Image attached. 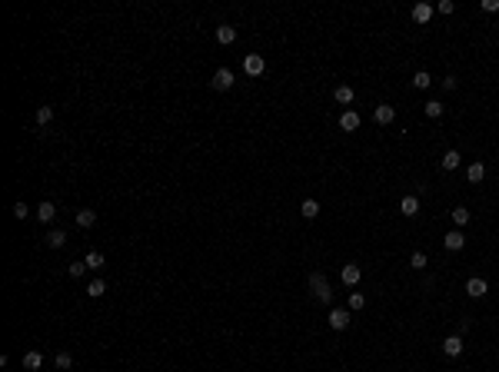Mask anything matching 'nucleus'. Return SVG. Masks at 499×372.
I'll use <instances>...</instances> for the list:
<instances>
[{
  "label": "nucleus",
  "instance_id": "nucleus-1",
  "mask_svg": "<svg viewBox=\"0 0 499 372\" xmlns=\"http://www.w3.org/2000/svg\"><path fill=\"white\" fill-rule=\"evenodd\" d=\"M310 289H313V296L320 299V303H333V289H329V283H326L323 272H313L310 276Z\"/></svg>",
  "mask_w": 499,
  "mask_h": 372
},
{
  "label": "nucleus",
  "instance_id": "nucleus-2",
  "mask_svg": "<svg viewBox=\"0 0 499 372\" xmlns=\"http://www.w3.org/2000/svg\"><path fill=\"white\" fill-rule=\"evenodd\" d=\"M243 70H247V76H263L266 60L260 57V53H247V57H243Z\"/></svg>",
  "mask_w": 499,
  "mask_h": 372
},
{
  "label": "nucleus",
  "instance_id": "nucleus-3",
  "mask_svg": "<svg viewBox=\"0 0 499 372\" xmlns=\"http://www.w3.org/2000/svg\"><path fill=\"white\" fill-rule=\"evenodd\" d=\"M466 292H469L473 299H483V296L489 292V283H486L483 276H469V279H466Z\"/></svg>",
  "mask_w": 499,
  "mask_h": 372
},
{
  "label": "nucleus",
  "instance_id": "nucleus-4",
  "mask_svg": "<svg viewBox=\"0 0 499 372\" xmlns=\"http://www.w3.org/2000/svg\"><path fill=\"white\" fill-rule=\"evenodd\" d=\"M442 246H446L449 252H459L463 246H466V236H463V229H449L446 240H442Z\"/></svg>",
  "mask_w": 499,
  "mask_h": 372
},
{
  "label": "nucleus",
  "instance_id": "nucleus-5",
  "mask_svg": "<svg viewBox=\"0 0 499 372\" xmlns=\"http://www.w3.org/2000/svg\"><path fill=\"white\" fill-rule=\"evenodd\" d=\"M373 120H376L379 126H390L393 120H396V110H393L390 103H379V107L373 110Z\"/></svg>",
  "mask_w": 499,
  "mask_h": 372
},
{
  "label": "nucleus",
  "instance_id": "nucleus-6",
  "mask_svg": "<svg viewBox=\"0 0 499 372\" xmlns=\"http://www.w3.org/2000/svg\"><path fill=\"white\" fill-rule=\"evenodd\" d=\"M442 353L449 356V359H456V356L463 353V336L456 332V336H446V339H442Z\"/></svg>",
  "mask_w": 499,
  "mask_h": 372
},
{
  "label": "nucleus",
  "instance_id": "nucleus-7",
  "mask_svg": "<svg viewBox=\"0 0 499 372\" xmlns=\"http://www.w3.org/2000/svg\"><path fill=\"white\" fill-rule=\"evenodd\" d=\"M213 87L216 90H230V87H233V70H230V67H220L213 73Z\"/></svg>",
  "mask_w": 499,
  "mask_h": 372
},
{
  "label": "nucleus",
  "instance_id": "nucleus-8",
  "mask_svg": "<svg viewBox=\"0 0 499 372\" xmlns=\"http://www.w3.org/2000/svg\"><path fill=\"white\" fill-rule=\"evenodd\" d=\"M329 326H333L336 332H343V329L349 326V309H329Z\"/></svg>",
  "mask_w": 499,
  "mask_h": 372
},
{
  "label": "nucleus",
  "instance_id": "nucleus-9",
  "mask_svg": "<svg viewBox=\"0 0 499 372\" xmlns=\"http://www.w3.org/2000/svg\"><path fill=\"white\" fill-rule=\"evenodd\" d=\"M360 276H363V269L356 263H349V266H343V269H340V279L346 286H356V283H360Z\"/></svg>",
  "mask_w": 499,
  "mask_h": 372
},
{
  "label": "nucleus",
  "instance_id": "nucleus-10",
  "mask_svg": "<svg viewBox=\"0 0 499 372\" xmlns=\"http://www.w3.org/2000/svg\"><path fill=\"white\" fill-rule=\"evenodd\" d=\"M37 220L44 223V226H47V223H53V220H57V206H53L50 200H44V203L37 206Z\"/></svg>",
  "mask_w": 499,
  "mask_h": 372
},
{
  "label": "nucleus",
  "instance_id": "nucleus-11",
  "mask_svg": "<svg viewBox=\"0 0 499 372\" xmlns=\"http://www.w3.org/2000/svg\"><path fill=\"white\" fill-rule=\"evenodd\" d=\"M356 126H360V113H356V110H343V113H340V130L353 133Z\"/></svg>",
  "mask_w": 499,
  "mask_h": 372
},
{
  "label": "nucleus",
  "instance_id": "nucleus-12",
  "mask_svg": "<svg viewBox=\"0 0 499 372\" xmlns=\"http://www.w3.org/2000/svg\"><path fill=\"white\" fill-rule=\"evenodd\" d=\"M353 96H356V93H353V87H349V83H340V87L333 90V100L343 103V107H349V103H353Z\"/></svg>",
  "mask_w": 499,
  "mask_h": 372
},
{
  "label": "nucleus",
  "instance_id": "nucleus-13",
  "mask_svg": "<svg viewBox=\"0 0 499 372\" xmlns=\"http://www.w3.org/2000/svg\"><path fill=\"white\" fill-rule=\"evenodd\" d=\"M466 180H469V183H483V180H486V166H483L479 160H476V163H469L466 166Z\"/></svg>",
  "mask_w": 499,
  "mask_h": 372
},
{
  "label": "nucleus",
  "instance_id": "nucleus-14",
  "mask_svg": "<svg viewBox=\"0 0 499 372\" xmlns=\"http://www.w3.org/2000/svg\"><path fill=\"white\" fill-rule=\"evenodd\" d=\"M216 40H220L223 47H230V44L236 40V27H230V24H220V27H216Z\"/></svg>",
  "mask_w": 499,
  "mask_h": 372
},
{
  "label": "nucleus",
  "instance_id": "nucleus-15",
  "mask_svg": "<svg viewBox=\"0 0 499 372\" xmlns=\"http://www.w3.org/2000/svg\"><path fill=\"white\" fill-rule=\"evenodd\" d=\"M433 10H436V7H430V4H416V7H413V20H416V24H430Z\"/></svg>",
  "mask_w": 499,
  "mask_h": 372
},
{
  "label": "nucleus",
  "instance_id": "nucleus-16",
  "mask_svg": "<svg viewBox=\"0 0 499 372\" xmlns=\"http://www.w3.org/2000/svg\"><path fill=\"white\" fill-rule=\"evenodd\" d=\"M73 220H77V226H80V229H90L97 223V213H94V209H77Z\"/></svg>",
  "mask_w": 499,
  "mask_h": 372
},
{
  "label": "nucleus",
  "instance_id": "nucleus-17",
  "mask_svg": "<svg viewBox=\"0 0 499 372\" xmlns=\"http://www.w3.org/2000/svg\"><path fill=\"white\" fill-rule=\"evenodd\" d=\"M399 213H403V216H416V213H419V200H416V196H403V203H399Z\"/></svg>",
  "mask_w": 499,
  "mask_h": 372
},
{
  "label": "nucleus",
  "instance_id": "nucleus-18",
  "mask_svg": "<svg viewBox=\"0 0 499 372\" xmlns=\"http://www.w3.org/2000/svg\"><path fill=\"white\" fill-rule=\"evenodd\" d=\"M83 263H87V269H103V263H107V259H103V252L90 249L87 256H83Z\"/></svg>",
  "mask_w": 499,
  "mask_h": 372
},
{
  "label": "nucleus",
  "instance_id": "nucleus-19",
  "mask_svg": "<svg viewBox=\"0 0 499 372\" xmlns=\"http://www.w3.org/2000/svg\"><path fill=\"white\" fill-rule=\"evenodd\" d=\"M459 163H463V156H459V153H456V150H446V156H442V170H446V173H453Z\"/></svg>",
  "mask_w": 499,
  "mask_h": 372
},
{
  "label": "nucleus",
  "instance_id": "nucleus-20",
  "mask_svg": "<svg viewBox=\"0 0 499 372\" xmlns=\"http://www.w3.org/2000/svg\"><path fill=\"white\" fill-rule=\"evenodd\" d=\"M40 366H44V356H40L37 349H30V353L24 356V369H30V372H33V369H40Z\"/></svg>",
  "mask_w": 499,
  "mask_h": 372
},
{
  "label": "nucleus",
  "instance_id": "nucleus-21",
  "mask_svg": "<svg viewBox=\"0 0 499 372\" xmlns=\"http://www.w3.org/2000/svg\"><path fill=\"white\" fill-rule=\"evenodd\" d=\"M63 243H67V233H63V229H50V233H47V246L50 249H60Z\"/></svg>",
  "mask_w": 499,
  "mask_h": 372
},
{
  "label": "nucleus",
  "instance_id": "nucleus-22",
  "mask_svg": "<svg viewBox=\"0 0 499 372\" xmlns=\"http://www.w3.org/2000/svg\"><path fill=\"white\" fill-rule=\"evenodd\" d=\"M430 83H433V76L426 73V70H416V73H413V87L416 90H430Z\"/></svg>",
  "mask_w": 499,
  "mask_h": 372
},
{
  "label": "nucleus",
  "instance_id": "nucleus-23",
  "mask_svg": "<svg viewBox=\"0 0 499 372\" xmlns=\"http://www.w3.org/2000/svg\"><path fill=\"white\" fill-rule=\"evenodd\" d=\"M300 213H303L306 220H316V216H320V203H316V200H303V206H300Z\"/></svg>",
  "mask_w": 499,
  "mask_h": 372
},
{
  "label": "nucleus",
  "instance_id": "nucleus-24",
  "mask_svg": "<svg viewBox=\"0 0 499 372\" xmlns=\"http://www.w3.org/2000/svg\"><path fill=\"white\" fill-rule=\"evenodd\" d=\"M103 292H107V283H103V279H94V283L87 286V296H94V299H100Z\"/></svg>",
  "mask_w": 499,
  "mask_h": 372
},
{
  "label": "nucleus",
  "instance_id": "nucleus-25",
  "mask_svg": "<svg viewBox=\"0 0 499 372\" xmlns=\"http://www.w3.org/2000/svg\"><path fill=\"white\" fill-rule=\"evenodd\" d=\"M453 223H456V226H466V223H469V209L466 206H456L453 209Z\"/></svg>",
  "mask_w": 499,
  "mask_h": 372
},
{
  "label": "nucleus",
  "instance_id": "nucleus-26",
  "mask_svg": "<svg viewBox=\"0 0 499 372\" xmlns=\"http://www.w3.org/2000/svg\"><path fill=\"white\" fill-rule=\"evenodd\" d=\"M50 120H53V107H40V110H37V123L47 126Z\"/></svg>",
  "mask_w": 499,
  "mask_h": 372
},
{
  "label": "nucleus",
  "instance_id": "nucleus-27",
  "mask_svg": "<svg viewBox=\"0 0 499 372\" xmlns=\"http://www.w3.org/2000/svg\"><path fill=\"white\" fill-rule=\"evenodd\" d=\"M410 266H413V269H426V252H413V256H410Z\"/></svg>",
  "mask_w": 499,
  "mask_h": 372
},
{
  "label": "nucleus",
  "instance_id": "nucleus-28",
  "mask_svg": "<svg viewBox=\"0 0 499 372\" xmlns=\"http://www.w3.org/2000/svg\"><path fill=\"white\" fill-rule=\"evenodd\" d=\"M426 116H433V120L442 116V103L439 100H430V103H426Z\"/></svg>",
  "mask_w": 499,
  "mask_h": 372
},
{
  "label": "nucleus",
  "instance_id": "nucleus-29",
  "mask_svg": "<svg viewBox=\"0 0 499 372\" xmlns=\"http://www.w3.org/2000/svg\"><path fill=\"white\" fill-rule=\"evenodd\" d=\"M366 306V296L363 292H349V309H363Z\"/></svg>",
  "mask_w": 499,
  "mask_h": 372
},
{
  "label": "nucleus",
  "instance_id": "nucleus-30",
  "mask_svg": "<svg viewBox=\"0 0 499 372\" xmlns=\"http://www.w3.org/2000/svg\"><path fill=\"white\" fill-rule=\"evenodd\" d=\"M67 272H70L73 279H80L83 272H87V263H70V266H67Z\"/></svg>",
  "mask_w": 499,
  "mask_h": 372
},
{
  "label": "nucleus",
  "instance_id": "nucleus-31",
  "mask_svg": "<svg viewBox=\"0 0 499 372\" xmlns=\"http://www.w3.org/2000/svg\"><path fill=\"white\" fill-rule=\"evenodd\" d=\"M13 216H17V220H27V216H30V209H27V203H24V200L13 203Z\"/></svg>",
  "mask_w": 499,
  "mask_h": 372
},
{
  "label": "nucleus",
  "instance_id": "nucleus-32",
  "mask_svg": "<svg viewBox=\"0 0 499 372\" xmlns=\"http://www.w3.org/2000/svg\"><path fill=\"white\" fill-rule=\"evenodd\" d=\"M73 366V356L70 353H57V369H70Z\"/></svg>",
  "mask_w": 499,
  "mask_h": 372
},
{
  "label": "nucleus",
  "instance_id": "nucleus-33",
  "mask_svg": "<svg viewBox=\"0 0 499 372\" xmlns=\"http://www.w3.org/2000/svg\"><path fill=\"white\" fill-rule=\"evenodd\" d=\"M436 10L442 13V17H449V13L456 10V4H453V0H439V4H436Z\"/></svg>",
  "mask_w": 499,
  "mask_h": 372
},
{
  "label": "nucleus",
  "instance_id": "nucleus-34",
  "mask_svg": "<svg viewBox=\"0 0 499 372\" xmlns=\"http://www.w3.org/2000/svg\"><path fill=\"white\" fill-rule=\"evenodd\" d=\"M483 10H486V13H499V0H483Z\"/></svg>",
  "mask_w": 499,
  "mask_h": 372
},
{
  "label": "nucleus",
  "instance_id": "nucleus-35",
  "mask_svg": "<svg viewBox=\"0 0 499 372\" xmlns=\"http://www.w3.org/2000/svg\"><path fill=\"white\" fill-rule=\"evenodd\" d=\"M442 87H446V90H456V87H459V80H456V76H446V80H442Z\"/></svg>",
  "mask_w": 499,
  "mask_h": 372
}]
</instances>
